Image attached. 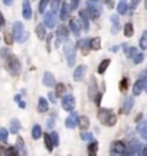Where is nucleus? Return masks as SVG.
<instances>
[{
	"label": "nucleus",
	"instance_id": "1",
	"mask_svg": "<svg viewBox=\"0 0 147 156\" xmlns=\"http://www.w3.org/2000/svg\"><path fill=\"white\" fill-rule=\"evenodd\" d=\"M6 69L10 73V75H19L20 74V69H22V65H20V61L17 59L15 55H7L6 56Z\"/></svg>",
	"mask_w": 147,
	"mask_h": 156
},
{
	"label": "nucleus",
	"instance_id": "2",
	"mask_svg": "<svg viewBox=\"0 0 147 156\" xmlns=\"http://www.w3.org/2000/svg\"><path fill=\"white\" fill-rule=\"evenodd\" d=\"M98 119H100L102 122V124L107 126V127L114 126L115 122H117L115 114H114L113 110H110V108H102V110H100V112H98Z\"/></svg>",
	"mask_w": 147,
	"mask_h": 156
},
{
	"label": "nucleus",
	"instance_id": "3",
	"mask_svg": "<svg viewBox=\"0 0 147 156\" xmlns=\"http://www.w3.org/2000/svg\"><path fill=\"white\" fill-rule=\"evenodd\" d=\"M63 51H65V55H67L68 67H74V65H75V59H77V51H75V46H74L69 41H67V42H65V46H63Z\"/></svg>",
	"mask_w": 147,
	"mask_h": 156
},
{
	"label": "nucleus",
	"instance_id": "4",
	"mask_svg": "<svg viewBox=\"0 0 147 156\" xmlns=\"http://www.w3.org/2000/svg\"><path fill=\"white\" fill-rule=\"evenodd\" d=\"M13 35H15V39H16L17 42H20V44H22L23 41H26L28 34L25 32V28H23L22 22H15L13 23Z\"/></svg>",
	"mask_w": 147,
	"mask_h": 156
},
{
	"label": "nucleus",
	"instance_id": "5",
	"mask_svg": "<svg viewBox=\"0 0 147 156\" xmlns=\"http://www.w3.org/2000/svg\"><path fill=\"white\" fill-rule=\"evenodd\" d=\"M97 0H92V2H87V10L90 13V17L91 19H97V17L101 16L102 13V7L98 3H95Z\"/></svg>",
	"mask_w": 147,
	"mask_h": 156
},
{
	"label": "nucleus",
	"instance_id": "6",
	"mask_svg": "<svg viewBox=\"0 0 147 156\" xmlns=\"http://www.w3.org/2000/svg\"><path fill=\"white\" fill-rule=\"evenodd\" d=\"M61 104H62V108L65 112H74V108H75V97L71 94L63 95Z\"/></svg>",
	"mask_w": 147,
	"mask_h": 156
},
{
	"label": "nucleus",
	"instance_id": "7",
	"mask_svg": "<svg viewBox=\"0 0 147 156\" xmlns=\"http://www.w3.org/2000/svg\"><path fill=\"white\" fill-rule=\"evenodd\" d=\"M127 152H128V149H127V146H125L123 142L117 140V142H113V143H111V153H115V155H124V153H127Z\"/></svg>",
	"mask_w": 147,
	"mask_h": 156
},
{
	"label": "nucleus",
	"instance_id": "8",
	"mask_svg": "<svg viewBox=\"0 0 147 156\" xmlns=\"http://www.w3.org/2000/svg\"><path fill=\"white\" fill-rule=\"evenodd\" d=\"M146 85H147V77H140L138 78V81L134 84V87H133V93L134 95H140L142 94L143 90H146Z\"/></svg>",
	"mask_w": 147,
	"mask_h": 156
},
{
	"label": "nucleus",
	"instance_id": "9",
	"mask_svg": "<svg viewBox=\"0 0 147 156\" xmlns=\"http://www.w3.org/2000/svg\"><path fill=\"white\" fill-rule=\"evenodd\" d=\"M43 23L46 25V28L53 29L56 25V17H55V12H46L45 17H43Z\"/></svg>",
	"mask_w": 147,
	"mask_h": 156
},
{
	"label": "nucleus",
	"instance_id": "10",
	"mask_svg": "<svg viewBox=\"0 0 147 156\" xmlns=\"http://www.w3.org/2000/svg\"><path fill=\"white\" fill-rule=\"evenodd\" d=\"M143 152V146L142 143L138 142L137 139H133L130 142V147H128V155H136V153H142Z\"/></svg>",
	"mask_w": 147,
	"mask_h": 156
},
{
	"label": "nucleus",
	"instance_id": "11",
	"mask_svg": "<svg viewBox=\"0 0 147 156\" xmlns=\"http://www.w3.org/2000/svg\"><path fill=\"white\" fill-rule=\"evenodd\" d=\"M78 120H79L78 113H71V116L67 117V120H65V126L68 129L77 127V126H78Z\"/></svg>",
	"mask_w": 147,
	"mask_h": 156
},
{
	"label": "nucleus",
	"instance_id": "12",
	"mask_svg": "<svg viewBox=\"0 0 147 156\" xmlns=\"http://www.w3.org/2000/svg\"><path fill=\"white\" fill-rule=\"evenodd\" d=\"M42 83H43V85H46V87H55V85H56V83H55V77H53V74H51V73L43 74Z\"/></svg>",
	"mask_w": 147,
	"mask_h": 156
},
{
	"label": "nucleus",
	"instance_id": "13",
	"mask_svg": "<svg viewBox=\"0 0 147 156\" xmlns=\"http://www.w3.org/2000/svg\"><path fill=\"white\" fill-rule=\"evenodd\" d=\"M133 106H134V100H133L131 97L125 98L124 103H123V107H121V113H123V114H128V113L131 112Z\"/></svg>",
	"mask_w": 147,
	"mask_h": 156
},
{
	"label": "nucleus",
	"instance_id": "14",
	"mask_svg": "<svg viewBox=\"0 0 147 156\" xmlns=\"http://www.w3.org/2000/svg\"><path fill=\"white\" fill-rule=\"evenodd\" d=\"M69 28L72 30V34L75 35L77 38H79V35H81V26H79V22L77 19H71V20H69Z\"/></svg>",
	"mask_w": 147,
	"mask_h": 156
},
{
	"label": "nucleus",
	"instance_id": "15",
	"mask_svg": "<svg viewBox=\"0 0 147 156\" xmlns=\"http://www.w3.org/2000/svg\"><path fill=\"white\" fill-rule=\"evenodd\" d=\"M79 17H81V22L84 25V29L88 30L90 29V19H91L88 16V10H79Z\"/></svg>",
	"mask_w": 147,
	"mask_h": 156
},
{
	"label": "nucleus",
	"instance_id": "16",
	"mask_svg": "<svg viewBox=\"0 0 147 156\" xmlns=\"http://www.w3.org/2000/svg\"><path fill=\"white\" fill-rule=\"evenodd\" d=\"M137 133L140 134L143 139H147V120H143L137 124Z\"/></svg>",
	"mask_w": 147,
	"mask_h": 156
},
{
	"label": "nucleus",
	"instance_id": "17",
	"mask_svg": "<svg viewBox=\"0 0 147 156\" xmlns=\"http://www.w3.org/2000/svg\"><path fill=\"white\" fill-rule=\"evenodd\" d=\"M77 46H78L79 49H82L87 54L88 51L91 49V39H81L77 42Z\"/></svg>",
	"mask_w": 147,
	"mask_h": 156
},
{
	"label": "nucleus",
	"instance_id": "18",
	"mask_svg": "<svg viewBox=\"0 0 147 156\" xmlns=\"http://www.w3.org/2000/svg\"><path fill=\"white\" fill-rule=\"evenodd\" d=\"M85 71H87V67H85V65H79V67L75 69V73H74V80H75V81H81L85 75Z\"/></svg>",
	"mask_w": 147,
	"mask_h": 156
},
{
	"label": "nucleus",
	"instance_id": "19",
	"mask_svg": "<svg viewBox=\"0 0 147 156\" xmlns=\"http://www.w3.org/2000/svg\"><path fill=\"white\" fill-rule=\"evenodd\" d=\"M49 108V104H48V100L45 97H40L39 101H38V112L39 113H46Z\"/></svg>",
	"mask_w": 147,
	"mask_h": 156
},
{
	"label": "nucleus",
	"instance_id": "20",
	"mask_svg": "<svg viewBox=\"0 0 147 156\" xmlns=\"http://www.w3.org/2000/svg\"><path fill=\"white\" fill-rule=\"evenodd\" d=\"M23 17L26 20H29L32 17V7H30V3H29L28 0L23 2Z\"/></svg>",
	"mask_w": 147,
	"mask_h": 156
},
{
	"label": "nucleus",
	"instance_id": "21",
	"mask_svg": "<svg viewBox=\"0 0 147 156\" xmlns=\"http://www.w3.org/2000/svg\"><path fill=\"white\" fill-rule=\"evenodd\" d=\"M56 38L58 39H62V41H68V29L65 28V26H59L56 29Z\"/></svg>",
	"mask_w": 147,
	"mask_h": 156
},
{
	"label": "nucleus",
	"instance_id": "22",
	"mask_svg": "<svg viewBox=\"0 0 147 156\" xmlns=\"http://www.w3.org/2000/svg\"><path fill=\"white\" fill-rule=\"evenodd\" d=\"M69 12H71V6H69L68 3H63L62 7H61V19H62V20H68Z\"/></svg>",
	"mask_w": 147,
	"mask_h": 156
},
{
	"label": "nucleus",
	"instance_id": "23",
	"mask_svg": "<svg viewBox=\"0 0 147 156\" xmlns=\"http://www.w3.org/2000/svg\"><path fill=\"white\" fill-rule=\"evenodd\" d=\"M78 126L81 130H87V129L90 127V119L87 116H81L78 120Z\"/></svg>",
	"mask_w": 147,
	"mask_h": 156
},
{
	"label": "nucleus",
	"instance_id": "24",
	"mask_svg": "<svg viewBox=\"0 0 147 156\" xmlns=\"http://www.w3.org/2000/svg\"><path fill=\"white\" fill-rule=\"evenodd\" d=\"M46 25L45 23H39L38 26H36V35H38V38L39 39H45L46 38Z\"/></svg>",
	"mask_w": 147,
	"mask_h": 156
},
{
	"label": "nucleus",
	"instance_id": "25",
	"mask_svg": "<svg viewBox=\"0 0 147 156\" xmlns=\"http://www.w3.org/2000/svg\"><path fill=\"white\" fill-rule=\"evenodd\" d=\"M110 20H111V23H113V34H117L120 30V19H118V16L117 15H113V16L110 17Z\"/></svg>",
	"mask_w": 147,
	"mask_h": 156
},
{
	"label": "nucleus",
	"instance_id": "26",
	"mask_svg": "<svg viewBox=\"0 0 147 156\" xmlns=\"http://www.w3.org/2000/svg\"><path fill=\"white\" fill-rule=\"evenodd\" d=\"M19 130H20V122L17 119H13L10 122V133L16 134V133H19Z\"/></svg>",
	"mask_w": 147,
	"mask_h": 156
},
{
	"label": "nucleus",
	"instance_id": "27",
	"mask_svg": "<svg viewBox=\"0 0 147 156\" xmlns=\"http://www.w3.org/2000/svg\"><path fill=\"white\" fill-rule=\"evenodd\" d=\"M43 140H45V146H46V149H48V152H52L53 151V142H52V137H51V134H43Z\"/></svg>",
	"mask_w": 147,
	"mask_h": 156
},
{
	"label": "nucleus",
	"instance_id": "28",
	"mask_svg": "<svg viewBox=\"0 0 147 156\" xmlns=\"http://www.w3.org/2000/svg\"><path fill=\"white\" fill-rule=\"evenodd\" d=\"M40 136H43V134H42V129H40L39 124H35L33 129H32V137H33L35 140H38Z\"/></svg>",
	"mask_w": 147,
	"mask_h": 156
},
{
	"label": "nucleus",
	"instance_id": "29",
	"mask_svg": "<svg viewBox=\"0 0 147 156\" xmlns=\"http://www.w3.org/2000/svg\"><path fill=\"white\" fill-rule=\"evenodd\" d=\"M117 12H118L120 15H125L128 12V5L124 3V2H120L118 6H117Z\"/></svg>",
	"mask_w": 147,
	"mask_h": 156
},
{
	"label": "nucleus",
	"instance_id": "30",
	"mask_svg": "<svg viewBox=\"0 0 147 156\" xmlns=\"http://www.w3.org/2000/svg\"><path fill=\"white\" fill-rule=\"evenodd\" d=\"M100 48H101V39L100 38H92L91 39V49L98 51Z\"/></svg>",
	"mask_w": 147,
	"mask_h": 156
},
{
	"label": "nucleus",
	"instance_id": "31",
	"mask_svg": "<svg viewBox=\"0 0 147 156\" xmlns=\"http://www.w3.org/2000/svg\"><path fill=\"white\" fill-rule=\"evenodd\" d=\"M110 64H111V61H110V59H104V61L100 64V67H98V74H104V73H105Z\"/></svg>",
	"mask_w": 147,
	"mask_h": 156
},
{
	"label": "nucleus",
	"instance_id": "32",
	"mask_svg": "<svg viewBox=\"0 0 147 156\" xmlns=\"http://www.w3.org/2000/svg\"><path fill=\"white\" fill-rule=\"evenodd\" d=\"M133 34H134V28H133V25H131V23H125L124 35L127 36V38H131V36H133Z\"/></svg>",
	"mask_w": 147,
	"mask_h": 156
},
{
	"label": "nucleus",
	"instance_id": "33",
	"mask_svg": "<svg viewBox=\"0 0 147 156\" xmlns=\"http://www.w3.org/2000/svg\"><path fill=\"white\" fill-rule=\"evenodd\" d=\"M97 151H98V143L92 140L90 145H88V153H90V155H95Z\"/></svg>",
	"mask_w": 147,
	"mask_h": 156
},
{
	"label": "nucleus",
	"instance_id": "34",
	"mask_svg": "<svg viewBox=\"0 0 147 156\" xmlns=\"http://www.w3.org/2000/svg\"><path fill=\"white\" fill-rule=\"evenodd\" d=\"M7 139H9V132H7V129L0 127V140L6 143V142H7Z\"/></svg>",
	"mask_w": 147,
	"mask_h": 156
},
{
	"label": "nucleus",
	"instance_id": "35",
	"mask_svg": "<svg viewBox=\"0 0 147 156\" xmlns=\"http://www.w3.org/2000/svg\"><path fill=\"white\" fill-rule=\"evenodd\" d=\"M140 48L142 49H147V30H144L140 38Z\"/></svg>",
	"mask_w": 147,
	"mask_h": 156
},
{
	"label": "nucleus",
	"instance_id": "36",
	"mask_svg": "<svg viewBox=\"0 0 147 156\" xmlns=\"http://www.w3.org/2000/svg\"><path fill=\"white\" fill-rule=\"evenodd\" d=\"M143 59H144V54L143 52H137L136 55L133 56V62L134 64H142Z\"/></svg>",
	"mask_w": 147,
	"mask_h": 156
},
{
	"label": "nucleus",
	"instance_id": "37",
	"mask_svg": "<svg viewBox=\"0 0 147 156\" xmlns=\"http://www.w3.org/2000/svg\"><path fill=\"white\" fill-rule=\"evenodd\" d=\"M127 88H128V78L124 77L121 81H120V91H123V93H124Z\"/></svg>",
	"mask_w": 147,
	"mask_h": 156
},
{
	"label": "nucleus",
	"instance_id": "38",
	"mask_svg": "<svg viewBox=\"0 0 147 156\" xmlns=\"http://www.w3.org/2000/svg\"><path fill=\"white\" fill-rule=\"evenodd\" d=\"M63 91H65V85L63 84H56V90H55L56 97H63Z\"/></svg>",
	"mask_w": 147,
	"mask_h": 156
},
{
	"label": "nucleus",
	"instance_id": "39",
	"mask_svg": "<svg viewBox=\"0 0 147 156\" xmlns=\"http://www.w3.org/2000/svg\"><path fill=\"white\" fill-rule=\"evenodd\" d=\"M59 6H61V0H52V2H51V9H52V12L61 10V9H59Z\"/></svg>",
	"mask_w": 147,
	"mask_h": 156
},
{
	"label": "nucleus",
	"instance_id": "40",
	"mask_svg": "<svg viewBox=\"0 0 147 156\" xmlns=\"http://www.w3.org/2000/svg\"><path fill=\"white\" fill-rule=\"evenodd\" d=\"M13 39H15V35L10 34V32H5V41L7 45H12L13 44Z\"/></svg>",
	"mask_w": 147,
	"mask_h": 156
},
{
	"label": "nucleus",
	"instance_id": "41",
	"mask_svg": "<svg viewBox=\"0 0 147 156\" xmlns=\"http://www.w3.org/2000/svg\"><path fill=\"white\" fill-rule=\"evenodd\" d=\"M48 3H49V0H40V3H39V13H45V9H46V6H48Z\"/></svg>",
	"mask_w": 147,
	"mask_h": 156
},
{
	"label": "nucleus",
	"instance_id": "42",
	"mask_svg": "<svg viewBox=\"0 0 147 156\" xmlns=\"http://www.w3.org/2000/svg\"><path fill=\"white\" fill-rule=\"evenodd\" d=\"M51 137H52V142H53V145H55V146L59 145V134H58L56 132H52V133H51Z\"/></svg>",
	"mask_w": 147,
	"mask_h": 156
},
{
	"label": "nucleus",
	"instance_id": "43",
	"mask_svg": "<svg viewBox=\"0 0 147 156\" xmlns=\"http://www.w3.org/2000/svg\"><path fill=\"white\" fill-rule=\"evenodd\" d=\"M136 54H137V48H128V51H127V54H125V55L128 56V58H133Z\"/></svg>",
	"mask_w": 147,
	"mask_h": 156
},
{
	"label": "nucleus",
	"instance_id": "44",
	"mask_svg": "<svg viewBox=\"0 0 147 156\" xmlns=\"http://www.w3.org/2000/svg\"><path fill=\"white\" fill-rule=\"evenodd\" d=\"M81 137H82V140H88V142H92V133H82L81 134Z\"/></svg>",
	"mask_w": 147,
	"mask_h": 156
},
{
	"label": "nucleus",
	"instance_id": "45",
	"mask_svg": "<svg viewBox=\"0 0 147 156\" xmlns=\"http://www.w3.org/2000/svg\"><path fill=\"white\" fill-rule=\"evenodd\" d=\"M78 3H79V0H71V10H75L77 7H78Z\"/></svg>",
	"mask_w": 147,
	"mask_h": 156
},
{
	"label": "nucleus",
	"instance_id": "46",
	"mask_svg": "<svg viewBox=\"0 0 147 156\" xmlns=\"http://www.w3.org/2000/svg\"><path fill=\"white\" fill-rule=\"evenodd\" d=\"M17 149H20L22 151V153H25V151H23V140L22 139H17Z\"/></svg>",
	"mask_w": 147,
	"mask_h": 156
},
{
	"label": "nucleus",
	"instance_id": "47",
	"mask_svg": "<svg viewBox=\"0 0 147 156\" xmlns=\"http://www.w3.org/2000/svg\"><path fill=\"white\" fill-rule=\"evenodd\" d=\"M5 26V16L2 15V12H0V29Z\"/></svg>",
	"mask_w": 147,
	"mask_h": 156
},
{
	"label": "nucleus",
	"instance_id": "48",
	"mask_svg": "<svg viewBox=\"0 0 147 156\" xmlns=\"http://www.w3.org/2000/svg\"><path fill=\"white\" fill-rule=\"evenodd\" d=\"M53 123H55V122H53V119H49V120H48V124H46V126H48L49 129H52V127H53Z\"/></svg>",
	"mask_w": 147,
	"mask_h": 156
},
{
	"label": "nucleus",
	"instance_id": "49",
	"mask_svg": "<svg viewBox=\"0 0 147 156\" xmlns=\"http://www.w3.org/2000/svg\"><path fill=\"white\" fill-rule=\"evenodd\" d=\"M138 3H140V0H133V3H131V9H136Z\"/></svg>",
	"mask_w": 147,
	"mask_h": 156
},
{
	"label": "nucleus",
	"instance_id": "50",
	"mask_svg": "<svg viewBox=\"0 0 147 156\" xmlns=\"http://www.w3.org/2000/svg\"><path fill=\"white\" fill-rule=\"evenodd\" d=\"M55 95H56V94H53V93H49V100H51V103H56V101H55Z\"/></svg>",
	"mask_w": 147,
	"mask_h": 156
},
{
	"label": "nucleus",
	"instance_id": "51",
	"mask_svg": "<svg viewBox=\"0 0 147 156\" xmlns=\"http://www.w3.org/2000/svg\"><path fill=\"white\" fill-rule=\"evenodd\" d=\"M17 104H19V107H20V108H25V107H26V103H25L23 100H20L19 103H17Z\"/></svg>",
	"mask_w": 147,
	"mask_h": 156
},
{
	"label": "nucleus",
	"instance_id": "52",
	"mask_svg": "<svg viewBox=\"0 0 147 156\" xmlns=\"http://www.w3.org/2000/svg\"><path fill=\"white\" fill-rule=\"evenodd\" d=\"M7 55H9V51H7V49H3V51H2V56H3V58H6Z\"/></svg>",
	"mask_w": 147,
	"mask_h": 156
},
{
	"label": "nucleus",
	"instance_id": "53",
	"mask_svg": "<svg viewBox=\"0 0 147 156\" xmlns=\"http://www.w3.org/2000/svg\"><path fill=\"white\" fill-rule=\"evenodd\" d=\"M3 3H5L6 6H10L12 3H13V0H3Z\"/></svg>",
	"mask_w": 147,
	"mask_h": 156
},
{
	"label": "nucleus",
	"instance_id": "54",
	"mask_svg": "<svg viewBox=\"0 0 147 156\" xmlns=\"http://www.w3.org/2000/svg\"><path fill=\"white\" fill-rule=\"evenodd\" d=\"M142 155H144V156H147V145L143 147V152H142Z\"/></svg>",
	"mask_w": 147,
	"mask_h": 156
},
{
	"label": "nucleus",
	"instance_id": "55",
	"mask_svg": "<svg viewBox=\"0 0 147 156\" xmlns=\"http://www.w3.org/2000/svg\"><path fill=\"white\" fill-rule=\"evenodd\" d=\"M6 153V149L5 147H0V155H5Z\"/></svg>",
	"mask_w": 147,
	"mask_h": 156
},
{
	"label": "nucleus",
	"instance_id": "56",
	"mask_svg": "<svg viewBox=\"0 0 147 156\" xmlns=\"http://www.w3.org/2000/svg\"><path fill=\"white\" fill-rule=\"evenodd\" d=\"M20 100H22V98H20V95H16V97H15V101H17V103H19Z\"/></svg>",
	"mask_w": 147,
	"mask_h": 156
},
{
	"label": "nucleus",
	"instance_id": "57",
	"mask_svg": "<svg viewBox=\"0 0 147 156\" xmlns=\"http://www.w3.org/2000/svg\"><path fill=\"white\" fill-rule=\"evenodd\" d=\"M111 51H113V52H115V51H118V46H113V48H111Z\"/></svg>",
	"mask_w": 147,
	"mask_h": 156
},
{
	"label": "nucleus",
	"instance_id": "58",
	"mask_svg": "<svg viewBox=\"0 0 147 156\" xmlns=\"http://www.w3.org/2000/svg\"><path fill=\"white\" fill-rule=\"evenodd\" d=\"M144 7H146V9H147V0H146V2H144Z\"/></svg>",
	"mask_w": 147,
	"mask_h": 156
},
{
	"label": "nucleus",
	"instance_id": "59",
	"mask_svg": "<svg viewBox=\"0 0 147 156\" xmlns=\"http://www.w3.org/2000/svg\"><path fill=\"white\" fill-rule=\"evenodd\" d=\"M144 91H146V93H147V85H146V90H144Z\"/></svg>",
	"mask_w": 147,
	"mask_h": 156
}]
</instances>
